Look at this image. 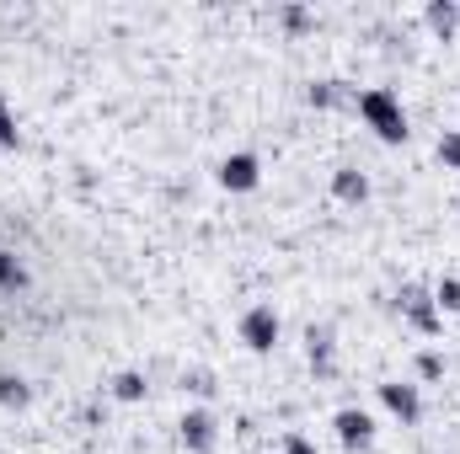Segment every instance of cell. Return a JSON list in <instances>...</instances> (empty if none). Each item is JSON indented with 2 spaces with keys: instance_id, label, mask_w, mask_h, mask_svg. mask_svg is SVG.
I'll use <instances>...</instances> for the list:
<instances>
[{
  "instance_id": "3",
  "label": "cell",
  "mask_w": 460,
  "mask_h": 454,
  "mask_svg": "<svg viewBox=\"0 0 460 454\" xmlns=\"http://www.w3.org/2000/svg\"><path fill=\"white\" fill-rule=\"evenodd\" d=\"M402 316H407L412 332H423V337H439V327H445V316H439V305H434V289H423V284H407V289H402Z\"/></svg>"
},
{
  "instance_id": "4",
  "label": "cell",
  "mask_w": 460,
  "mask_h": 454,
  "mask_svg": "<svg viewBox=\"0 0 460 454\" xmlns=\"http://www.w3.org/2000/svg\"><path fill=\"white\" fill-rule=\"evenodd\" d=\"M380 401H385V412H391V417H402V428H412V423L423 417V396H418V385L385 380V385H380Z\"/></svg>"
},
{
  "instance_id": "2",
  "label": "cell",
  "mask_w": 460,
  "mask_h": 454,
  "mask_svg": "<svg viewBox=\"0 0 460 454\" xmlns=\"http://www.w3.org/2000/svg\"><path fill=\"white\" fill-rule=\"evenodd\" d=\"M279 337H284V321H279L273 305H252V310L241 316V342H246L252 353H273Z\"/></svg>"
},
{
  "instance_id": "16",
  "label": "cell",
  "mask_w": 460,
  "mask_h": 454,
  "mask_svg": "<svg viewBox=\"0 0 460 454\" xmlns=\"http://www.w3.org/2000/svg\"><path fill=\"white\" fill-rule=\"evenodd\" d=\"M418 380H429V385L445 380V358L439 353H418Z\"/></svg>"
},
{
  "instance_id": "20",
  "label": "cell",
  "mask_w": 460,
  "mask_h": 454,
  "mask_svg": "<svg viewBox=\"0 0 460 454\" xmlns=\"http://www.w3.org/2000/svg\"><path fill=\"white\" fill-rule=\"evenodd\" d=\"M284 454H316V444L305 433H284Z\"/></svg>"
},
{
  "instance_id": "9",
  "label": "cell",
  "mask_w": 460,
  "mask_h": 454,
  "mask_svg": "<svg viewBox=\"0 0 460 454\" xmlns=\"http://www.w3.org/2000/svg\"><path fill=\"white\" fill-rule=\"evenodd\" d=\"M332 193H338L343 204H364V198H369V177H364L358 166H343V171H332Z\"/></svg>"
},
{
  "instance_id": "19",
  "label": "cell",
  "mask_w": 460,
  "mask_h": 454,
  "mask_svg": "<svg viewBox=\"0 0 460 454\" xmlns=\"http://www.w3.org/2000/svg\"><path fill=\"white\" fill-rule=\"evenodd\" d=\"M284 27H289V32H305V27H311V11H305V5H284Z\"/></svg>"
},
{
  "instance_id": "12",
  "label": "cell",
  "mask_w": 460,
  "mask_h": 454,
  "mask_svg": "<svg viewBox=\"0 0 460 454\" xmlns=\"http://www.w3.org/2000/svg\"><path fill=\"white\" fill-rule=\"evenodd\" d=\"M145 390H150V385H145V374H139V369L113 374V396H118V401H145Z\"/></svg>"
},
{
  "instance_id": "5",
  "label": "cell",
  "mask_w": 460,
  "mask_h": 454,
  "mask_svg": "<svg viewBox=\"0 0 460 454\" xmlns=\"http://www.w3.org/2000/svg\"><path fill=\"white\" fill-rule=\"evenodd\" d=\"M332 428H338L343 450H369V444H375V417H369L364 406H343V412L332 417Z\"/></svg>"
},
{
  "instance_id": "6",
  "label": "cell",
  "mask_w": 460,
  "mask_h": 454,
  "mask_svg": "<svg viewBox=\"0 0 460 454\" xmlns=\"http://www.w3.org/2000/svg\"><path fill=\"white\" fill-rule=\"evenodd\" d=\"M262 182V166H257V155H226L220 161V188H230V193H252Z\"/></svg>"
},
{
  "instance_id": "15",
  "label": "cell",
  "mask_w": 460,
  "mask_h": 454,
  "mask_svg": "<svg viewBox=\"0 0 460 454\" xmlns=\"http://www.w3.org/2000/svg\"><path fill=\"white\" fill-rule=\"evenodd\" d=\"M338 102H343V86H338V81L311 86V108H338Z\"/></svg>"
},
{
  "instance_id": "13",
  "label": "cell",
  "mask_w": 460,
  "mask_h": 454,
  "mask_svg": "<svg viewBox=\"0 0 460 454\" xmlns=\"http://www.w3.org/2000/svg\"><path fill=\"white\" fill-rule=\"evenodd\" d=\"M434 305H439V316H460V278H439L434 284Z\"/></svg>"
},
{
  "instance_id": "7",
  "label": "cell",
  "mask_w": 460,
  "mask_h": 454,
  "mask_svg": "<svg viewBox=\"0 0 460 454\" xmlns=\"http://www.w3.org/2000/svg\"><path fill=\"white\" fill-rule=\"evenodd\" d=\"M177 428H182V444H188L193 454H209V450H215V417H209L204 406H193Z\"/></svg>"
},
{
  "instance_id": "17",
  "label": "cell",
  "mask_w": 460,
  "mask_h": 454,
  "mask_svg": "<svg viewBox=\"0 0 460 454\" xmlns=\"http://www.w3.org/2000/svg\"><path fill=\"white\" fill-rule=\"evenodd\" d=\"M439 161H445L450 171H460V128H450V134L439 139Z\"/></svg>"
},
{
  "instance_id": "1",
  "label": "cell",
  "mask_w": 460,
  "mask_h": 454,
  "mask_svg": "<svg viewBox=\"0 0 460 454\" xmlns=\"http://www.w3.org/2000/svg\"><path fill=\"white\" fill-rule=\"evenodd\" d=\"M358 118L375 128V139H385V144H407V113H402V102L385 92V86H369L364 97H358Z\"/></svg>"
},
{
  "instance_id": "8",
  "label": "cell",
  "mask_w": 460,
  "mask_h": 454,
  "mask_svg": "<svg viewBox=\"0 0 460 454\" xmlns=\"http://www.w3.org/2000/svg\"><path fill=\"white\" fill-rule=\"evenodd\" d=\"M305 342H311V369H316V380H332V327H311Z\"/></svg>"
},
{
  "instance_id": "18",
  "label": "cell",
  "mask_w": 460,
  "mask_h": 454,
  "mask_svg": "<svg viewBox=\"0 0 460 454\" xmlns=\"http://www.w3.org/2000/svg\"><path fill=\"white\" fill-rule=\"evenodd\" d=\"M0 150H16V113L0 102Z\"/></svg>"
},
{
  "instance_id": "14",
  "label": "cell",
  "mask_w": 460,
  "mask_h": 454,
  "mask_svg": "<svg viewBox=\"0 0 460 454\" xmlns=\"http://www.w3.org/2000/svg\"><path fill=\"white\" fill-rule=\"evenodd\" d=\"M27 284V273H22V262L11 257V251H0V289H22Z\"/></svg>"
},
{
  "instance_id": "11",
  "label": "cell",
  "mask_w": 460,
  "mask_h": 454,
  "mask_svg": "<svg viewBox=\"0 0 460 454\" xmlns=\"http://www.w3.org/2000/svg\"><path fill=\"white\" fill-rule=\"evenodd\" d=\"M456 22H460L456 0H434V5H429V27H434L439 38H450V32H456Z\"/></svg>"
},
{
  "instance_id": "10",
  "label": "cell",
  "mask_w": 460,
  "mask_h": 454,
  "mask_svg": "<svg viewBox=\"0 0 460 454\" xmlns=\"http://www.w3.org/2000/svg\"><path fill=\"white\" fill-rule=\"evenodd\" d=\"M32 401V385L22 380V374H11V369H0V406H11V412H22Z\"/></svg>"
}]
</instances>
